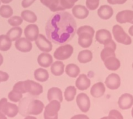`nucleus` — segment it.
Wrapping results in <instances>:
<instances>
[{"label":"nucleus","mask_w":133,"mask_h":119,"mask_svg":"<svg viewBox=\"0 0 133 119\" xmlns=\"http://www.w3.org/2000/svg\"><path fill=\"white\" fill-rule=\"evenodd\" d=\"M105 92V86L103 82H97L91 86L90 93L94 98H98L103 96Z\"/></svg>","instance_id":"obj_19"},{"label":"nucleus","mask_w":133,"mask_h":119,"mask_svg":"<svg viewBox=\"0 0 133 119\" xmlns=\"http://www.w3.org/2000/svg\"><path fill=\"white\" fill-rule=\"evenodd\" d=\"M94 29L90 26L85 25L77 29L76 33L78 35V45L83 48L90 47L94 35Z\"/></svg>","instance_id":"obj_2"},{"label":"nucleus","mask_w":133,"mask_h":119,"mask_svg":"<svg viewBox=\"0 0 133 119\" xmlns=\"http://www.w3.org/2000/svg\"><path fill=\"white\" fill-rule=\"evenodd\" d=\"M12 89L16 91L19 92L22 94L26 93V88H25V84H24V81H21L17 82L14 86Z\"/></svg>","instance_id":"obj_38"},{"label":"nucleus","mask_w":133,"mask_h":119,"mask_svg":"<svg viewBox=\"0 0 133 119\" xmlns=\"http://www.w3.org/2000/svg\"><path fill=\"white\" fill-rule=\"evenodd\" d=\"M1 2H2L3 4H9L10 2H12V0H0Z\"/></svg>","instance_id":"obj_46"},{"label":"nucleus","mask_w":133,"mask_h":119,"mask_svg":"<svg viewBox=\"0 0 133 119\" xmlns=\"http://www.w3.org/2000/svg\"><path fill=\"white\" fill-rule=\"evenodd\" d=\"M95 38L98 43L104 45L109 40L112 39V34L107 29H99L96 33Z\"/></svg>","instance_id":"obj_21"},{"label":"nucleus","mask_w":133,"mask_h":119,"mask_svg":"<svg viewBox=\"0 0 133 119\" xmlns=\"http://www.w3.org/2000/svg\"><path fill=\"white\" fill-rule=\"evenodd\" d=\"M69 1H70V2H72V3H74V4H75V3H76V2H78V0H69Z\"/></svg>","instance_id":"obj_49"},{"label":"nucleus","mask_w":133,"mask_h":119,"mask_svg":"<svg viewBox=\"0 0 133 119\" xmlns=\"http://www.w3.org/2000/svg\"><path fill=\"white\" fill-rule=\"evenodd\" d=\"M100 0H86V6L88 10H94L99 6Z\"/></svg>","instance_id":"obj_39"},{"label":"nucleus","mask_w":133,"mask_h":119,"mask_svg":"<svg viewBox=\"0 0 133 119\" xmlns=\"http://www.w3.org/2000/svg\"><path fill=\"white\" fill-rule=\"evenodd\" d=\"M101 119H123V116L118 110L112 109L109 112L108 116H105Z\"/></svg>","instance_id":"obj_36"},{"label":"nucleus","mask_w":133,"mask_h":119,"mask_svg":"<svg viewBox=\"0 0 133 119\" xmlns=\"http://www.w3.org/2000/svg\"><path fill=\"white\" fill-rule=\"evenodd\" d=\"M15 47L17 50L22 52H29L32 50L33 45L31 41L26 38H20L17 40L15 43Z\"/></svg>","instance_id":"obj_14"},{"label":"nucleus","mask_w":133,"mask_h":119,"mask_svg":"<svg viewBox=\"0 0 133 119\" xmlns=\"http://www.w3.org/2000/svg\"><path fill=\"white\" fill-rule=\"evenodd\" d=\"M37 63L42 68H49L53 63V57L49 53L43 52L37 57Z\"/></svg>","instance_id":"obj_22"},{"label":"nucleus","mask_w":133,"mask_h":119,"mask_svg":"<svg viewBox=\"0 0 133 119\" xmlns=\"http://www.w3.org/2000/svg\"><path fill=\"white\" fill-rule=\"evenodd\" d=\"M0 111H2L6 116L13 118L19 113V107L17 104L8 102L7 98H4L0 100Z\"/></svg>","instance_id":"obj_3"},{"label":"nucleus","mask_w":133,"mask_h":119,"mask_svg":"<svg viewBox=\"0 0 133 119\" xmlns=\"http://www.w3.org/2000/svg\"><path fill=\"white\" fill-rule=\"evenodd\" d=\"M13 10L11 6L4 4L0 6V16L4 18H10L12 16Z\"/></svg>","instance_id":"obj_33"},{"label":"nucleus","mask_w":133,"mask_h":119,"mask_svg":"<svg viewBox=\"0 0 133 119\" xmlns=\"http://www.w3.org/2000/svg\"><path fill=\"white\" fill-rule=\"evenodd\" d=\"M74 52L72 45L65 44L58 47L54 53V58L58 61H64L70 58Z\"/></svg>","instance_id":"obj_6"},{"label":"nucleus","mask_w":133,"mask_h":119,"mask_svg":"<svg viewBox=\"0 0 133 119\" xmlns=\"http://www.w3.org/2000/svg\"><path fill=\"white\" fill-rule=\"evenodd\" d=\"M0 4H1V1H0Z\"/></svg>","instance_id":"obj_52"},{"label":"nucleus","mask_w":133,"mask_h":119,"mask_svg":"<svg viewBox=\"0 0 133 119\" xmlns=\"http://www.w3.org/2000/svg\"><path fill=\"white\" fill-rule=\"evenodd\" d=\"M77 26L74 17L66 11H58L46 22L47 38L57 45H65L74 37Z\"/></svg>","instance_id":"obj_1"},{"label":"nucleus","mask_w":133,"mask_h":119,"mask_svg":"<svg viewBox=\"0 0 133 119\" xmlns=\"http://www.w3.org/2000/svg\"><path fill=\"white\" fill-rule=\"evenodd\" d=\"M131 114H132V116L133 118V107L132 109V111H131Z\"/></svg>","instance_id":"obj_50"},{"label":"nucleus","mask_w":133,"mask_h":119,"mask_svg":"<svg viewBox=\"0 0 133 119\" xmlns=\"http://www.w3.org/2000/svg\"><path fill=\"white\" fill-rule=\"evenodd\" d=\"M76 104L81 111L87 113L90 109V99L86 93H81L76 97Z\"/></svg>","instance_id":"obj_9"},{"label":"nucleus","mask_w":133,"mask_h":119,"mask_svg":"<svg viewBox=\"0 0 133 119\" xmlns=\"http://www.w3.org/2000/svg\"><path fill=\"white\" fill-rule=\"evenodd\" d=\"M98 15L103 20H108L111 18L114 14L113 8L108 5H103L99 7L97 11Z\"/></svg>","instance_id":"obj_20"},{"label":"nucleus","mask_w":133,"mask_h":119,"mask_svg":"<svg viewBox=\"0 0 133 119\" xmlns=\"http://www.w3.org/2000/svg\"><path fill=\"white\" fill-rule=\"evenodd\" d=\"M3 61H4V58H3V56L2 54H0V66H2V63H3Z\"/></svg>","instance_id":"obj_47"},{"label":"nucleus","mask_w":133,"mask_h":119,"mask_svg":"<svg viewBox=\"0 0 133 119\" xmlns=\"http://www.w3.org/2000/svg\"><path fill=\"white\" fill-rule=\"evenodd\" d=\"M131 24H132V25H133V20H132V21L131 22Z\"/></svg>","instance_id":"obj_51"},{"label":"nucleus","mask_w":133,"mask_h":119,"mask_svg":"<svg viewBox=\"0 0 133 119\" xmlns=\"http://www.w3.org/2000/svg\"><path fill=\"white\" fill-rule=\"evenodd\" d=\"M39 34V28L35 24L29 25L24 29L25 38L30 41H35Z\"/></svg>","instance_id":"obj_12"},{"label":"nucleus","mask_w":133,"mask_h":119,"mask_svg":"<svg viewBox=\"0 0 133 119\" xmlns=\"http://www.w3.org/2000/svg\"><path fill=\"white\" fill-rule=\"evenodd\" d=\"M119 108L125 110L130 109L133 105V96L130 93H124L120 96L118 100Z\"/></svg>","instance_id":"obj_13"},{"label":"nucleus","mask_w":133,"mask_h":119,"mask_svg":"<svg viewBox=\"0 0 133 119\" xmlns=\"http://www.w3.org/2000/svg\"><path fill=\"white\" fill-rule=\"evenodd\" d=\"M76 88L73 86H69L68 87L66 88V89L64 92V99L67 102H71L74 100L76 95Z\"/></svg>","instance_id":"obj_32"},{"label":"nucleus","mask_w":133,"mask_h":119,"mask_svg":"<svg viewBox=\"0 0 133 119\" xmlns=\"http://www.w3.org/2000/svg\"><path fill=\"white\" fill-rule=\"evenodd\" d=\"M35 2V0H22V6L23 8H28Z\"/></svg>","instance_id":"obj_41"},{"label":"nucleus","mask_w":133,"mask_h":119,"mask_svg":"<svg viewBox=\"0 0 133 119\" xmlns=\"http://www.w3.org/2000/svg\"><path fill=\"white\" fill-rule=\"evenodd\" d=\"M47 99L49 102L52 100H58L60 102H62L63 96L61 89L58 87H52L49 88L47 92Z\"/></svg>","instance_id":"obj_18"},{"label":"nucleus","mask_w":133,"mask_h":119,"mask_svg":"<svg viewBox=\"0 0 133 119\" xmlns=\"http://www.w3.org/2000/svg\"><path fill=\"white\" fill-rule=\"evenodd\" d=\"M9 78V75L7 73L0 70V82L6 81Z\"/></svg>","instance_id":"obj_40"},{"label":"nucleus","mask_w":133,"mask_h":119,"mask_svg":"<svg viewBox=\"0 0 133 119\" xmlns=\"http://www.w3.org/2000/svg\"><path fill=\"white\" fill-rule=\"evenodd\" d=\"M65 73L69 77L76 78L81 73V70L77 65L74 63H69L66 65V66L65 67Z\"/></svg>","instance_id":"obj_27"},{"label":"nucleus","mask_w":133,"mask_h":119,"mask_svg":"<svg viewBox=\"0 0 133 119\" xmlns=\"http://www.w3.org/2000/svg\"><path fill=\"white\" fill-rule=\"evenodd\" d=\"M76 88L80 91H85L91 85V81L85 74L79 75L76 80Z\"/></svg>","instance_id":"obj_16"},{"label":"nucleus","mask_w":133,"mask_h":119,"mask_svg":"<svg viewBox=\"0 0 133 119\" xmlns=\"http://www.w3.org/2000/svg\"><path fill=\"white\" fill-rule=\"evenodd\" d=\"M132 68H133V63H132Z\"/></svg>","instance_id":"obj_53"},{"label":"nucleus","mask_w":133,"mask_h":119,"mask_svg":"<svg viewBox=\"0 0 133 119\" xmlns=\"http://www.w3.org/2000/svg\"><path fill=\"white\" fill-rule=\"evenodd\" d=\"M116 20L120 24L131 23L133 20V10H125L118 12L116 15Z\"/></svg>","instance_id":"obj_15"},{"label":"nucleus","mask_w":133,"mask_h":119,"mask_svg":"<svg viewBox=\"0 0 133 119\" xmlns=\"http://www.w3.org/2000/svg\"><path fill=\"white\" fill-rule=\"evenodd\" d=\"M8 24L12 27H19L23 22V19L19 16H12L8 18Z\"/></svg>","instance_id":"obj_37"},{"label":"nucleus","mask_w":133,"mask_h":119,"mask_svg":"<svg viewBox=\"0 0 133 119\" xmlns=\"http://www.w3.org/2000/svg\"><path fill=\"white\" fill-rule=\"evenodd\" d=\"M74 17L78 19H85L89 15V11L87 7L83 5H75L72 8Z\"/></svg>","instance_id":"obj_17"},{"label":"nucleus","mask_w":133,"mask_h":119,"mask_svg":"<svg viewBox=\"0 0 133 119\" xmlns=\"http://www.w3.org/2000/svg\"><path fill=\"white\" fill-rule=\"evenodd\" d=\"M21 17L23 19V20H25L27 22L34 23L37 21V16L35 14V13L29 10H23L21 13Z\"/></svg>","instance_id":"obj_31"},{"label":"nucleus","mask_w":133,"mask_h":119,"mask_svg":"<svg viewBox=\"0 0 133 119\" xmlns=\"http://www.w3.org/2000/svg\"><path fill=\"white\" fill-rule=\"evenodd\" d=\"M0 119H7V117L4 113L0 111Z\"/></svg>","instance_id":"obj_44"},{"label":"nucleus","mask_w":133,"mask_h":119,"mask_svg":"<svg viewBox=\"0 0 133 119\" xmlns=\"http://www.w3.org/2000/svg\"><path fill=\"white\" fill-rule=\"evenodd\" d=\"M40 2L53 12L63 11L60 5L59 0H40Z\"/></svg>","instance_id":"obj_24"},{"label":"nucleus","mask_w":133,"mask_h":119,"mask_svg":"<svg viewBox=\"0 0 133 119\" xmlns=\"http://www.w3.org/2000/svg\"><path fill=\"white\" fill-rule=\"evenodd\" d=\"M112 33L114 39L118 43L123 44L125 45H129L132 43L131 38L128 35L120 25H114L112 28Z\"/></svg>","instance_id":"obj_5"},{"label":"nucleus","mask_w":133,"mask_h":119,"mask_svg":"<svg viewBox=\"0 0 133 119\" xmlns=\"http://www.w3.org/2000/svg\"><path fill=\"white\" fill-rule=\"evenodd\" d=\"M23 94L19 93V92L12 89L11 91L8 93V99L13 102H18L23 98Z\"/></svg>","instance_id":"obj_35"},{"label":"nucleus","mask_w":133,"mask_h":119,"mask_svg":"<svg viewBox=\"0 0 133 119\" xmlns=\"http://www.w3.org/2000/svg\"><path fill=\"white\" fill-rule=\"evenodd\" d=\"M105 84L109 89H118L121 86V78L116 73H112L107 77Z\"/></svg>","instance_id":"obj_11"},{"label":"nucleus","mask_w":133,"mask_h":119,"mask_svg":"<svg viewBox=\"0 0 133 119\" xmlns=\"http://www.w3.org/2000/svg\"><path fill=\"white\" fill-rule=\"evenodd\" d=\"M70 119H89L87 115L85 114H77L71 117Z\"/></svg>","instance_id":"obj_43"},{"label":"nucleus","mask_w":133,"mask_h":119,"mask_svg":"<svg viewBox=\"0 0 133 119\" xmlns=\"http://www.w3.org/2000/svg\"><path fill=\"white\" fill-rule=\"evenodd\" d=\"M128 32L130 33V35L133 36V25H132L130 27V29L128 30Z\"/></svg>","instance_id":"obj_45"},{"label":"nucleus","mask_w":133,"mask_h":119,"mask_svg":"<svg viewBox=\"0 0 133 119\" xmlns=\"http://www.w3.org/2000/svg\"><path fill=\"white\" fill-rule=\"evenodd\" d=\"M104 65L108 70L112 71L117 70L121 66L120 61L116 56H111L103 61Z\"/></svg>","instance_id":"obj_23"},{"label":"nucleus","mask_w":133,"mask_h":119,"mask_svg":"<svg viewBox=\"0 0 133 119\" xmlns=\"http://www.w3.org/2000/svg\"><path fill=\"white\" fill-rule=\"evenodd\" d=\"M25 88L26 93H29L32 96H39L43 92V87L40 84L32 80L24 81Z\"/></svg>","instance_id":"obj_7"},{"label":"nucleus","mask_w":133,"mask_h":119,"mask_svg":"<svg viewBox=\"0 0 133 119\" xmlns=\"http://www.w3.org/2000/svg\"><path fill=\"white\" fill-rule=\"evenodd\" d=\"M12 41L6 35H0V51L6 52L10 49Z\"/></svg>","instance_id":"obj_30"},{"label":"nucleus","mask_w":133,"mask_h":119,"mask_svg":"<svg viewBox=\"0 0 133 119\" xmlns=\"http://www.w3.org/2000/svg\"><path fill=\"white\" fill-rule=\"evenodd\" d=\"M108 2L111 5L115 4H123L127 2V0H107Z\"/></svg>","instance_id":"obj_42"},{"label":"nucleus","mask_w":133,"mask_h":119,"mask_svg":"<svg viewBox=\"0 0 133 119\" xmlns=\"http://www.w3.org/2000/svg\"><path fill=\"white\" fill-rule=\"evenodd\" d=\"M51 73L55 76H60L64 73V65L61 61H57L53 63L51 66Z\"/></svg>","instance_id":"obj_26"},{"label":"nucleus","mask_w":133,"mask_h":119,"mask_svg":"<svg viewBox=\"0 0 133 119\" xmlns=\"http://www.w3.org/2000/svg\"><path fill=\"white\" fill-rule=\"evenodd\" d=\"M34 77L35 80L39 82H44L49 79V75L46 70L43 68H39L36 69L34 72Z\"/></svg>","instance_id":"obj_25"},{"label":"nucleus","mask_w":133,"mask_h":119,"mask_svg":"<svg viewBox=\"0 0 133 119\" xmlns=\"http://www.w3.org/2000/svg\"><path fill=\"white\" fill-rule=\"evenodd\" d=\"M22 34V29L19 27H14L11 28L7 32L6 35L8 36L11 41H16L17 40L20 38Z\"/></svg>","instance_id":"obj_29"},{"label":"nucleus","mask_w":133,"mask_h":119,"mask_svg":"<svg viewBox=\"0 0 133 119\" xmlns=\"http://www.w3.org/2000/svg\"><path fill=\"white\" fill-rule=\"evenodd\" d=\"M35 44L40 51L46 53L51 52L53 48L51 41L42 34H39L37 38L35 40Z\"/></svg>","instance_id":"obj_8"},{"label":"nucleus","mask_w":133,"mask_h":119,"mask_svg":"<svg viewBox=\"0 0 133 119\" xmlns=\"http://www.w3.org/2000/svg\"><path fill=\"white\" fill-rule=\"evenodd\" d=\"M93 58V54L90 50H82L78 55V61L81 63H87L90 62Z\"/></svg>","instance_id":"obj_28"},{"label":"nucleus","mask_w":133,"mask_h":119,"mask_svg":"<svg viewBox=\"0 0 133 119\" xmlns=\"http://www.w3.org/2000/svg\"><path fill=\"white\" fill-rule=\"evenodd\" d=\"M61 104L58 100H52L44 107V118L58 119V111H60Z\"/></svg>","instance_id":"obj_4"},{"label":"nucleus","mask_w":133,"mask_h":119,"mask_svg":"<svg viewBox=\"0 0 133 119\" xmlns=\"http://www.w3.org/2000/svg\"><path fill=\"white\" fill-rule=\"evenodd\" d=\"M44 109V104L42 101L39 100H33L29 103L28 108H27V114L29 115L40 114L43 111Z\"/></svg>","instance_id":"obj_10"},{"label":"nucleus","mask_w":133,"mask_h":119,"mask_svg":"<svg viewBox=\"0 0 133 119\" xmlns=\"http://www.w3.org/2000/svg\"><path fill=\"white\" fill-rule=\"evenodd\" d=\"M24 119H37L35 117L33 116H27L26 117H25Z\"/></svg>","instance_id":"obj_48"},{"label":"nucleus","mask_w":133,"mask_h":119,"mask_svg":"<svg viewBox=\"0 0 133 119\" xmlns=\"http://www.w3.org/2000/svg\"><path fill=\"white\" fill-rule=\"evenodd\" d=\"M115 51L116 50H114L112 47H104V48L101 52V58L102 61H103L105 60L106 58L111 57V56H116Z\"/></svg>","instance_id":"obj_34"}]
</instances>
